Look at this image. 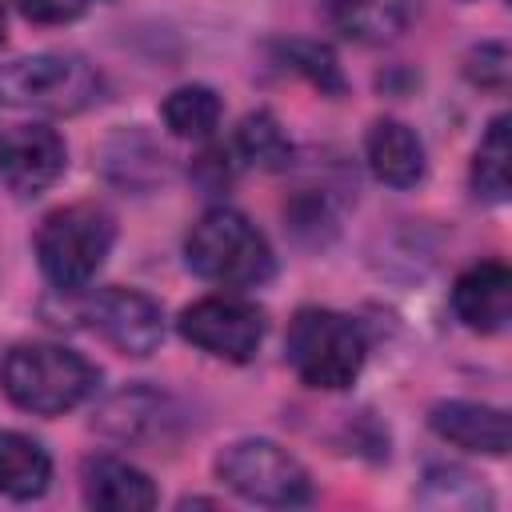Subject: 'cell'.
<instances>
[{"mask_svg":"<svg viewBox=\"0 0 512 512\" xmlns=\"http://www.w3.org/2000/svg\"><path fill=\"white\" fill-rule=\"evenodd\" d=\"M0 380L16 408L36 412V416H60L96 392L100 372L80 352L36 340V344H16L4 356Z\"/></svg>","mask_w":512,"mask_h":512,"instance_id":"1","label":"cell"},{"mask_svg":"<svg viewBox=\"0 0 512 512\" xmlns=\"http://www.w3.org/2000/svg\"><path fill=\"white\" fill-rule=\"evenodd\" d=\"M188 268L220 288H256L272 276L276 260L268 248V236L236 208H208L188 240H184Z\"/></svg>","mask_w":512,"mask_h":512,"instance_id":"2","label":"cell"},{"mask_svg":"<svg viewBox=\"0 0 512 512\" xmlns=\"http://www.w3.org/2000/svg\"><path fill=\"white\" fill-rule=\"evenodd\" d=\"M284 352L292 372L308 384V388H348L368 356V336L364 328L332 308H300L288 324L284 336Z\"/></svg>","mask_w":512,"mask_h":512,"instance_id":"3","label":"cell"},{"mask_svg":"<svg viewBox=\"0 0 512 512\" xmlns=\"http://www.w3.org/2000/svg\"><path fill=\"white\" fill-rule=\"evenodd\" d=\"M116 224L96 204H68L40 220L36 260L56 288H84L108 260Z\"/></svg>","mask_w":512,"mask_h":512,"instance_id":"4","label":"cell"},{"mask_svg":"<svg viewBox=\"0 0 512 512\" xmlns=\"http://www.w3.org/2000/svg\"><path fill=\"white\" fill-rule=\"evenodd\" d=\"M0 96L36 112H80L100 96V72L72 52H40L0 68Z\"/></svg>","mask_w":512,"mask_h":512,"instance_id":"5","label":"cell"},{"mask_svg":"<svg viewBox=\"0 0 512 512\" xmlns=\"http://www.w3.org/2000/svg\"><path fill=\"white\" fill-rule=\"evenodd\" d=\"M216 476L244 500L268 508H296L312 500L308 468L272 440H236L216 456Z\"/></svg>","mask_w":512,"mask_h":512,"instance_id":"6","label":"cell"},{"mask_svg":"<svg viewBox=\"0 0 512 512\" xmlns=\"http://www.w3.org/2000/svg\"><path fill=\"white\" fill-rule=\"evenodd\" d=\"M180 336L216 360L244 364L264 340V312L240 296H204L180 312Z\"/></svg>","mask_w":512,"mask_h":512,"instance_id":"7","label":"cell"},{"mask_svg":"<svg viewBox=\"0 0 512 512\" xmlns=\"http://www.w3.org/2000/svg\"><path fill=\"white\" fill-rule=\"evenodd\" d=\"M84 320L124 356H152L164 340V312L136 288H104L84 304Z\"/></svg>","mask_w":512,"mask_h":512,"instance_id":"8","label":"cell"},{"mask_svg":"<svg viewBox=\"0 0 512 512\" xmlns=\"http://www.w3.org/2000/svg\"><path fill=\"white\" fill-rule=\"evenodd\" d=\"M68 164V148L56 128L20 124L0 136V180L16 196H40L60 180Z\"/></svg>","mask_w":512,"mask_h":512,"instance_id":"9","label":"cell"},{"mask_svg":"<svg viewBox=\"0 0 512 512\" xmlns=\"http://www.w3.org/2000/svg\"><path fill=\"white\" fill-rule=\"evenodd\" d=\"M452 308L472 332H504L512 320V272L500 260H480L452 284Z\"/></svg>","mask_w":512,"mask_h":512,"instance_id":"10","label":"cell"},{"mask_svg":"<svg viewBox=\"0 0 512 512\" xmlns=\"http://www.w3.org/2000/svg\"><path fill=\"white\" fill-rule=\"evenodd\" d=\"M428 424L440 440L464 448V452H484V456H504L512 444L508 412L476 400H444L428 412Z\"/></svg>","mask_w":512,"mask_h":512,"instance_id":"11","label":"cell"},{"mask_svg":"<svg viewBox=\"0 0 512 512\" xmlns=\"http://www.w3.org/2000/svg\"><path fill=\"white\" fill-rule=\"evenodd\" d=\"M80 488H84V504L100 508V512H148V508H156V484L148 480V472H140L136 464H128L120 456L84 460Z\"/></svg>","mask_w":512,"mask_h":512,"instance_id":"12","label":"cell"},{"mask_svg":"<svg viewBox=\"0 0 512 512\" xmlns=\"http://www.w3.org/2000/svg\"><path fill=\"white\" fill-rule=\"evenodd\" d=\"M368 168L388 188H412L424 176V144L404 120H376L364 140Z\"/></svg>","mask_w":512,"mask_h":512,"instance_id":"13","label":"cell"},{"mask_svg":"<svg viewBox=\"0 0 512 512\" xmlns=\"http://www.w3.org/2000/svg\"><path fill=\"white\" fill-rule=\"evenodd\" d=\"M416 12V0H324V16L332 32L356 44H388L396 40Z\"/></svg>","mask_w":512,"mask_h":512,"instance_id":"14","label":"cell"},{"mask_svg":"<svg viewBox=\"0 0 512 512\" xmlns=\"http://www.w3.org/2000/svg\"><path fill=\"white\" fill-rule=\"evenodd\" d=\"M48 480H52L48 452L24 432H0V492L12 500H36L44 496Z\"/></svg>","mask_w":512,"mask_h":512,"instance_id":"15","label":"cell"},{"mask_svg":"<svg viewBox=\"0 0 512 512\" xmlns=\"http://www.w3.org/2000/svg\"><path fill=\"white\" fill-rule=\"evenodd\" d=\"M168 400L156 396V392H120L116 400L104 404L100 412V424L120 436V440H152V436H164L168 428Z\"/></svg>","mask_w":512,"mask_h":512,"instance_id":"16","label":"cell"},{"mask_svg":"<svg viewBox=\"0 0 512 512\" xmlns=\"http://www.w3.org/2000/svg\"><path fill=\"white\" fill-rule=\"evenodd\" d=\"M220 112H224L220 96L204 84H184V88L168 92L164 104H160V116H164L168 132L180 136V140H208L220 124Z\"/></svg>","mask_w":512,"mask_h":512,"instance_id":"17","label":"cell"},{"mask_svg":"<svg viewBox=\"0 0 512 512\" xmlns=\"http://www.w3.org/2000/svg\"><path fill=\"white\" fill-rule=\"evenodd\" d=\"M508 160H512L508 116H496L488 124V132L480 136V148L472 156V188L480 200H488V204L508 200Z\"/></svg>","mask_w":512,"mask_h":512,"instance_id":"18","label":"cell"},{"mask_svg":"<svg viewBox=\"0 0 512 512\" xmlns=\"http://www.w3.org/2000/svg\"><path fill=\"white\" fill-rule=\"evenodd\" d=\"M236 152H240L248 164L276 172V168H288V160H292V140H288V132L280 128V120H276L272 112H248V116L240 120V128H236Z\"/></svg>","mask_w":512,"mask_h":512,"instance_id":"19","label":"cell"},{"mask_svg":"<svg viewBox=\"0 0 512 512\" xmlns=\"http://www.w3.org/2000/svg\"><path fill=\"white\" fill-rule=\"evenodd\" d=\"M420 504H432V508H488L492 496L472 472L452 468V464H436V468L424 472Z\"/></svg>","mask_w":512,"mask_h":512,"instance_id":"20","label":"cell"},{"mask_svg":"<svg viewBox=\"0 0 512 512\" xmlns=\"http://www.w3.org/2000/svg\"><path fill=\"white\" fill-rule=\"evenodd\" d=\"M280 60H284L296 76H304L312 88H320L324 96H344V88H348V80H344L336 56H332L320 40H284V44H280Z\"/></svg>","mask_w":512,"mask_h":512,"instance_id":"21","label":"cell"},{"mask_svg":"<svg viewBox=\"0 0 512 512\" xmlns=\"http://www.w3.org/2000/svg\"><path fill=\"white\" fill-rule=\"evenodd\" d=\"M468 76L480 84V88H504L508 84V48L504 44H480V48H472V56H468Z\"/></svg>","mask_w":512,"mask_h":512,"instance_id":"22","label":"cell"},{"mask_svg":"<svg viewBox=\"0 0 512 512\" xmlns=\"http://www.w3.org/2000/svg\"><path fill=\"white\" fill-rule=\"evenodd\" d=\"M192 176L204 192H220L232 184V160L224 148H204L196 160H192Z\"/></svg>","mask_w":512,"mask_h":512,"instance_id":"23","label":"cell"},{"mask_svg":"<svg viewBox=\"0 0 512 512\" xmlns=\"http://www.w3.org/2000/svg\"><path fill=\"white\" fill-rule=\"evenodd\" d=\"M16 8L32 24H68L88 8V0H16Z\"/></svg>","mask_w":512,"mask_h":512,"instance_id":"24","label":"cell"},{"mask_svg":"<svg viewBox=\"0 0 512 512\" xmlns=\"http://www.w3.org/2000/svg\"><path fill=\"white\" fill-rule=\"evenodd\" d=\"M0 40H4V0H0Z\"/></svg>","mask_w":512,"mask_h":512,"instance_id":"25","label":"cell"}]
</instances>
